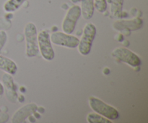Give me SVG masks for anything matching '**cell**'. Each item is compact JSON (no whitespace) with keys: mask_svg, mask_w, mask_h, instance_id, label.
<instances>
[{"mask_svg":"<svg viewBox=\"0 0 148 123\" xmlns=\"http://www.w3.org/2000/svg\"><path fill=\"white\" fill-rule=\"evenodd\" d=\"M38 45L42 56L46 60H52L55 53L51 46L50 36L46 30H41L38 35Z\"/></svg>","mask_w":148,"mask_h":123,"instance_id":"277c9868","label":"cell"},{"mask_svg":"<svg viewBox=\"0 0 148 123\" xmlns=\"http://www.w3.org/2000/svg\"><path fill=\"white\" fill-rule=\"evenodd\" d=\"M87 120L89 123H111L108 119L106 118L103 116L95 113H90L87 116Z\"/></svg>","mask_w":148,"mask_h":123,"instance_id":"5bb4252c","label":"cell"},{"mask_svg":"<svg viewBox=\"0 0 148 123\" xmlns=\"http://www.w3.org/2000/svg\"><path fill=\"white\" fill-rule=\"evenodd\" d=\"M4 93V87H3L2 84L0 82V96L2 95Z\"/></svg>","mask_w":148,"mask_h":123,"instance_id":"d6986e66","label":"cell"},{"mask_svg":"<svg viewBox=\"0 0 148 123\" xmlns=\"http://www.w3.org/2000/svg\"><path fill=\"white\" fill-rule=\"evenodd\" d=\"M7 36L5 31H4V30H0V52H1L2 48L5 45L6 42H7Z\"/></svg>","mask_w":148,"mask_h":123,"instance_id":"e0dca14e","label":"cell"},{"mask_svg":"<svg viewBox=\"0 0 148 123\" xmlns=\"http://www.w3.org/2000/svg\"><path fill=\"white\" fill-rule=\"evenodd\" d=\"M38 107L34 103L26 104L20 109H19L12 117V122L13 123H20L25 121L30 116L36 113Z\"/></svg>","mask_w":148,"mask_h":123,"instance_id":"9c48e42d","label":"cell"},{"mask_svg":"<svg viewBox=\"0 0 148 123\" xmlns=\"http://www.w3.org/2000/svg\"><path fill=\"white\" fill-rule=\"evenodd\" d=\"M2 81L4 85H5L6 88L10 91H15L16 86L14 83L12 78L10 75V74H4L2 77Z\"/></svg>","mask_w":148,"mask_h":123,"instance_id":"9a60e30c","label":"cell"},{"mask_svg":"<svg viewBox=\"0 0 148 123\" xmlns=\"http://www.w3.org/2000/svg\"><path fill=\"white\" fill-rule=\"evenodd\" d=\"M112 56L121 62L128 64L132 67H137L141 65L140 58L127 48H116L112 52Z\"/></svg>","mask_w":148,"mask_h":123,"instance_id":"5b68a950","label":"cell"},{"mask_svg":"<svg viewBox=\"0 0 148 123\" xmlns=\"http://www.w3.org/2000/svg\"><path fill=\"white\" fill-rule=\"evenodd\" d=\"M25 38L26 41V55L28 57L37 56L39 49L38 45V33L36 25L28 23L25 27Z\"/></svg>","mask_w":148,"mask_h":123,"instance_id":"6da1fadb","label":"cell"},{"mask_svg":"<svg viewBox=\"0 0 148 123\" xmlns=\"http://www.w3.org/2000/svg\"><path fill=\"white\" fill-rule=\"evenodd\" d=\"M81 14L85 20H89L94 13L93 0H81Z\"/></svg>","mask_w":148,"mask_h":123,"instance_id":"8fae6325","label":"cell"},{"mask_svg":"<svg viewBox=\"0 0 148 123\" xmlns=\"http://www.w3.org/2000/svg\"><path fill=\"white\" fill-rule=\"evenodd\" d=\"M11 23L4 18H0V30H8L10 28Z\"/></svg>","mask_w":148,"mask_h":123,"instance_id":"ac0fdd59","label":"cell"},{"mask_svg":"<svg viewBox=\"0 0 148 123\" xmlns=\"http://www.w3.org/2000/svg\"><path fill=\"white\" fill-rule=\"evenodd\" d=\"M94 7L100 12H104L107 9L106 0H93Z\"/></svg>","mask_w":148,"mask_h":123,"instance_id":"2e32d148","label":"cell"},{"mask_svg":"<svg viewBox=\"0 0 148 123\" xmlns=\"http://www.w3.org/2000/svg\"><path fill=\"white\" fill-rule=\"evenodd\" d=\"M81 15V9L79 6L74 5L68 10L62 23V30L64 33L71 34Z\"/></svg>","mask_w":148,"mask_h":123,"instance_id":"8992f818","label":"cell"},{"mask_svg":"<svg viewBox=\"0 0 148 123\" xmlns=\"http://www.w3.org/2000/svg\"><path fill=\"white\" fill-rule=\"evenodd\" d=\"M89 104L94 111L108 120H116L119 117V113L115 108L96 97H90Z\"/></svg>","mask_w":148,"mask_h":123,"instance_id":"7a4b0ae2","label":"cell"},{"mask_svg":"<svg viewBox=\"0 0 148 123\" xmlns=\"http://www.w3.org/2000/svg\"><path fill=\"white\" fill-rule=\"evenodd\" d=\"M0 69L10 75H14L17 72V67L14 61L0 55Z\"/></svg>","mask_w":148,"mask_h":123,"instance_id":"30bf717a","label":"cell"},{"mask_svg":"<svg viewBox=\"0 0 148 123\" xmlns=\"http://www.w3.org/2000/svg\"><path fill=\"white\" fill-rule=\"evenodd\" d=\"M143 25V20L140 17L132 19V20H116L113 24V27L117 30H129L135 31L141 28Z\"/></svg>","mask_w":148,"mask_h":123,"instance_id":"ba28073f","label":"cell"},{"mask_svg":"<svg viewBox=\"0 0 148 123\" xmlns=\"http://www.w3.org/2000/svg\"><path fill=\"white\" fill-rule=\"evenodd\" d=\"M25 0H7L4 4V10L8 12H12L17 10Z\"/></svg>","mask_w":148,"mask_h":123,"instance_id":"4fadbf2b","label":"cell"},{"mask_svg":"<svg viewBox=\"0 0 148 123\" xmlns=\"http://www.w3.org/2000/svg\"><path fill=\"white\" fill-rule=\"evenodd\" d=\"M50 40L54 44L58 46L69 48H75L79 44V40L75 36L62 32H53L50 36Z\"/></svg>","mask_w":148,"mask_h":123,"instance_id":"52a82bcc","label":"cell"},{"mask_svg":"<svg viewBox=\"0 0 148 123\" xmlns=\"http://www.w3.org/2000/svg\"><path fill=\"white\" fill-rule=\"evenodd\" d=\"M124 0H112L111 5V14L114 17H119L122 13Z\"/></svg>","mask_w":148,"mask_h":123,"instance_id":"7c38bea8","label":"cell"},{"mask_svg":"<svg viewBox=\"0 0 148 123\" xmlns=\"http://www.w3.org/2000/svg\"><path fill=\"white\" fill-rule=\"evenodd\" d=\"M96 36V27L92 23H87L83 29V33L78 44V50L83 56L90 52L92 42Z\"/></svg>","mask_w":148,"mask_h":123,"instance_id":"3957f363","label":"cell"}]
</instances>
